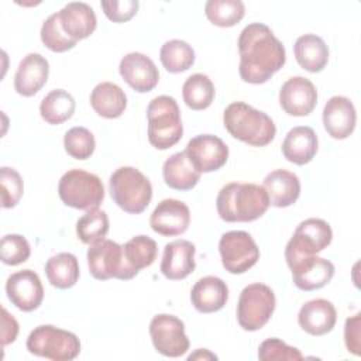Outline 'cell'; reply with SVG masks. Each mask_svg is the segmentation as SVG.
<instances>
[{
    "instance_id": "cell-42",
    "label": "cell",
    "mask_w": 361,
    "mask_h": 361,
    "mask_svg": "<svg viewBox=\"0 0 361 361\" xmlns=\"http://www.w3.org/2000/svg\"><path fill=\"white\" fill-rule=\"evenodd\" d=\"M100 6L110 21L126 23L135 16L140 3L137 0H121V1H102Z\"/></svg>"
},
{
    "instance_id": "cell-1",
    "label": "cell",
    "mask_w": 361,
    "mask_h": 361,
    "mask_svg": "<svg viewBox=\"0 0 361 361\" xmlns=\"http://www.w3.org/2000/svg\"><path fill=\"white\" fill-rule=\"evenodd\" d=\"M240 78L252 85L265 83L286 61L283 44L262 23H252L243 28L238 37Z\"/></svg>"
},
{
    "instance_id": "cell-3",
    "label": "cell",
    "mask_w": 361,
    "mask_h": 361,
    "mask_svg": "<svg viewBox=\"0 0 361 361\" xmlns=\"http://www.w3.org/2000/svg\"><path fill=\"white\" fill-rule=\"evenodd\" d=\"M223 124L230 135L252 147L268 145L276 134L272 118L244 102H234L226 107Z\"/></svg>"
},
{
    "instance_id": "cell-38",
    "label": "cell",
    "mask_w": 361,
    "mask_h": 361,
    "mask_svg": "<svg viewBox=\"0 0 361 361\" xmlns=\"http://www.w3.org/2000/svg\"><path fill=\"white\" fill-rule=\"evenodd\" d=\"M63 147L69 157L80 161L87 159L96 148L94 135L85 127H72L65 133Z\"/></svg>"
},
{
    "instance_id": "cell-2",
    "label": "cell",
    "mask_w": 361,
    "mask_h": 361,
    "mask_svg": "<svg viewBox=\"0 0 361 361\" xmlns=\"http://www.w3.org/2000/svg\"><path fill=\"white\" fill-rule=\"evenodd\" d=\"M269 207L264 186L231 182L224 185L216 199V209L227 223H248L259 219Z\"/></svg>"
},
{
    "instance_id": "cell-6",
    "label": "cell",
    "mask_w": 361,
    "mask_h": 361,
    "mask_svg": "<svg viewBox=\"0 0 361 361\" xmlns=\"http://www.w3.org/2000/svg\"><path fill=\"white\" fill-rule=\"evenodd\" d=\"M58 195L63 204L87 212L102 204L104 186L94 173L83 169H69L59 179Z\"/></svg>"
},
{
    "instance_id": "cell-35",
    "label": "cell",
    "mask_w": 361,
    "mask_h": 361,
    "mask_svg": "<svg viewBox=\"0 0 361 361\" xmlns=\"http://www.w3.org/2000/svg\"><path fill=\"white\" fill-rule=\"evenodd\" d=\"M204 14L217 27H233L243 20L245 6L241 0H209L204 4Z\"/></svg>"
},
{
    "instance_id": "cell-24",
    "label": "cell",
    "mask_w": 361,
    "mask_h": 361,
    "mask_svg": "<svg viewBox=\"0 0 361 361\" xmlns=\"http://www.w3.org/2000/svg\"><path fill=\"white\" fill-rule=\"evenodd\" d=\"M264 189L269 204L274 207H288L293 204L300 195V180L296 173L286 169H275L264 179Z\"/></svg>"
},
{
    "instance_id": "cell-17",
    "label": "cell",
    "mask_w": 361,
    "mask_h": 361,
    "mask_svg": "<svg viewBox=\"0 0 361 361\" xmlns=\"http://www.w3.org/2000/svg\"><path fill=\"white\" fill-rule=\"evenodd\" d=\"M124 82L138 93L151 92L159 80V72L154 61L141 52L124 55L118 65Z\"/></svg>"
},
{
    "instance_id": "cell-21",
    "label": "cell",
    "mask_w": 361,
    "mask_h": 361,
    "mask_svg": "<svg viewBox=\"0 0 361 361\" xmlns=\"http://www.w3.org/2000/svg\"><path fill=\"white\" fill-rule=\"evenodd\" d=\"M49 75L48 61L37 52L25 55L14 75V89L18 94L31 97L47 83Z\"/></svg>"
},
{
    "instance_id": "cell-19",
    "label": "cell",
    "mask_w": 361,
    "mask_h": 361,
    "mask_svg": "<svg viewBox=\"0 0 361 361\" xmlns=\"http://www.w3.org/2000/svg\"><path fill=\"white\" fill-rule=\"evenodd\" d=\"M357 111L345 96H333L323 109V126L327 134L336 140L350 137L355 128Z\"/></svg>"
},
{
    "instance_id": "cell-5",
    "label": "cell",
    "mask_w": 361,
    "mask_h": 361,
    "mask_svg": "<svg viewBox=\"0 0 361 361\" xmlns=\"http://www.w3.org/2000/svg\"><path fill=\"white\" fill-rule=\"evenodd\" d=\"M148 141L157 149L173 147L183 134L180 110L176 100L162 94L154 97L147 107Z\"/></svg>"
},
{
    "instance_id": "cell-22",
    "label": "cell",
    "mask_w": 361,
    "mask_h": 361,
    "mask_svg": "<svg viewBox=\"0 0 361 361\" xmlns=\"http://www.w3.org/2000/svg\"><path fill=\"white\" fill-rule=\"evenodd\" d=\"M337 322V310L327 299H312L302 305L298 323L310 336H323L333 330Z\"/></svg>"
},
{
    "instance_id": "cell-44",
    "label": "cell",
    "mask_w": 361,
    "mask_h": 361,
    "mask_svg": "<svg viewBox=\"0 0 361 361\" xmlns=\"http://www.w3.org/2000/svg\"><path fill=\"white\" fill-rule=\"evenodd\" d=\"M1 344L3 347L13 343L18 334V323L17 320L7 312V309H1Z\"/></svg>"
},
{
    "instance_id": "cell-25",
    "label": "cell",
    "mask_w": 361,
    "mask_h": 361,
    "mask_svg": "<svg viewBox=\"0 0 361 361\" xmlns=\"http://www.w3.org/2000/svg\"><path fill=\"white\" fill-rule=\"evenodd\" d=\"M58 14L63 31L75 41L87 38L96 30L97 18L94 10L86 3H68L58 11Z\"/></svg>"
},
{
    "instance_id": "cell-41",
    "label": "cell",
    "mask_w": 361,
    "mask_h": 361,
    "mask_svg": "<svg viewBox=\"0 0 361 361\" xmlns=\"http://www.w3.org/2000/svg\"><path fill=\"white\" fill-rule=\"evenodd\" d=\"M258 358L261 361H274V360H286L296 361L302 360V353L292 345H288L285 341L272 337L262 341L258 347Z\"/></svg>"
},
{
    "instance_id": "cell-34",
    "label": "cell",
    "mask_w": 361,
    "mask_h": 361,
    "mask_svg": "<svg viewBox=\"0 0 361 361\" xmlns=\"http://www.w3.org/2000/svg\"><path fill=\"white\" fill-rule=\"evenodd\" d=\"M159 59L169 73H180L193 65L195 51L186 41L171 39L161 47Z\"/></svg>"
},
{
    "instance_id": "cell-43",
    "label": "cell",
    "mask_w": 361,
    "mask_h": 361,
    "mask_svg": "<svg viewBox=\"0 0 361 361\" xmlns=\"http://www.w3.org/2000/svg\"><path fill=\"white\" fill-rule=\"evenodd\" d=\"M360 320H361V314L357 313L348 317L344 326L345 347L354 355H360Z\"/></svg>"
},
{
    "instance_id": "cell-29",
    "label": "cell",
    "mask_w": 361,
    "mask_h": 361,
    "mask_svg": "<svg viewBox=\"0 0 361 361\" xmlns=\"http://www.w3.org/2000/svg\"><path fill=\"white\" fill-rule=\"evenodd\" d=\"M90 106L104 118H117L127 107V96L118 85L102 82L90 93Z\"/></svg>"
},
{
    "instance_id": "cell-45",
    "label": "cell",
    "mask_w": 361,
    "mask_h": 361,
    "mask_svg": "<svg viewBox=\"0 0 361 361\" xmlns=\"http://www.w3.org/2000/svg\"><path fill=\"white\" fill-rule=\"evenodd\" d=\"M204 360V358H210V360H217V357L214 355V354H212V353H209L206 348H199L196 353H193V354H190L189 357H188V360L189 361H192V360Z\"/></svg>"
},
{
    "instance_id": "cell-20",
    "label": "cell",
    "mask_w": 361,
    "mask_h": 361,
    "mask_svg": "<svg viewBox=\"0 0 361 361\" xmlns=\"http://www.w3.org/2000/svg\"><path fill=\"white\" fill-rule=\"evenodd\" d=\"M196 247L189 240H173L164 247L161 272L169 281H180L195 271Z\"/></svg>"
},
{
    "instance_id": "cell-40",
    "label": "cell",
    "mask_w": 361,
    "mask_h": 361,
    "mask_svg": "<svg viewBox=\"0 0 361 361\" xmlns=\"http://www.w3.org/2000/svg\"><path fill=\"white\" fill-rule=\"evenodd\" d=\"M0 185H1V206L4 209L14 207L24 192V182L21 175L8 166L0 169Z\"/></svg>"
},
{
    "instance_id": "cell-28",
    "label": "cell",
    "mask_w": 361,
    "mask_h": 361,
    "mask_svg": "<svg viewBox=\"0 0 361 361\" xmlns=\"http://www.w3.org/2000/svg\"><path fill=\"white\" fill-rule=\"evenodd\" d=\"M293 54L298 63L312 73L323 71L329 62V48L323 38L316 34L300 35L295 41Z\"/></svg>"
},
{
    "instance_id": "cell-26",
    "label": "cell",
    "mask_w": 361,
    "mask_h": 361,
    "mask_svg": "<svg viewBox=\"0 0 361 361\" xmlns=\"http://www.w3.org/2000/svg\"><path fill=\"white\" fill-rule=\"evenodd\" d=\"M316 152L317 135L312 127L298 126L288 131L282 142V154L289 162L305 165L314 158Z\"/></svg>"
},
{
    "instance_id": "cell-30",
    "label": "cell",
    "mask_w": 361,
    "mask_h": 361,
    "mask_svg": "<svg viewBox=\"0 0 361 361\" xmlns=\"http://www.w3.org/2000/svg\"><path fill=\"white\" fill-rule=\"evenodd\" d=\"M126 268L133 279L141 269L149 267L157 259L158 245L148 235H135L123 245Z\"/></svg>"
},
{
    "instance_id": "cell-12",
    "label": "cell",
    "mask_w": 361,
    "mask_h": 361,
    "mask_svg": "<svg viewBox=\"0 0 361 361\" xmlns=\"http://www.w3.org/2000/svg\"><path fill=\"white\" fill-rule=\"evenodd\" d=\"M149 336L155 350L165 357L176 358L189 350L185 324L176 316L166 313L154 316L149 323Z\"/></svg>"
},
{
    "instance_id": "cell-33",
    "label": "cell",
    "mask_w": 361,
    "mask_h": 361,
    "mask_svg": "<svg viewBox=\"0 0 361 361\" xmlns=\"http://www.w3.org/2000/svg\"><path fill=\"white\" fill-rule=\"evenodd\" d=\"M182 96L189 109L204 110L214 99V85L207 75L193 73L185 80Z\"/></svg>"
},
{
    "instance_id": "cell-27",
    "label": "cell",
    "mask_w": 361,
    "mask_h": 361,
    "mask_svg": "<svg viewBox=\"0 0 361 361\" xmlns=\"http://www.w3.org/2000/svg\"><path fill=\"white\" fill-rule=\"evenodd\" d=\"M200 175L202 173L196 171L190 164L185 151L171 155L162 166V176L165 183L175 190L193 189L197 185Z\"/></svg>"
},
{
    "instance_id": "cell-23",
    "label": "cell",
    "mask_w": 361,
    "mask_h": 361,
    "mask_svg": "<svg viewBox=\"0 0 361 361\" xmlns=\"http://www.w3.org/2000/svg\"><path fill=\"white\" fill-rule=\"evenodd\" d=\"M228 299V288L219 276L200 278L190 290V302L200 313H214L224 307Z\"/></svg>"
},
{
    "instance_id": "cell-16",
    "label": "cell",
    "mask_w": 361,
    "mask_h": 361,
    "mask_svg": "<svg viewBox=\"0 0 361 361\" xmlns=\"http://www.w3.org/2000/svg\"><path fill=\"white\" fill-rule=\"evenodd\" d=\"M316 103L317 90L314 85L303 76L289 78L279 90V104L289 116H307L313 111Z\"/></svg>"
},
{
    "instance_id": "cell-7",
    "label": "cell",
    "mask_w": 361,
    "mask_h": 361,
    "mask_svg": "<svg viewBox=\"0 0 361 361\" xmlns=\"http://www.w3.org/2000/svg\"><path fill=\"white\" fill-rule=\"evenodd\" d=\"M27 350L52 361H71L80 353V341L72 331L52 324L37 326L27 338Z\"/></svg>"
},
{
    "instance_id": "cell-18",
    "label": "cell",
    "mask_w": 361,
    "mask_h": 361,
    "mask_svg": "<svg viewBox=\"0 0 361 361\" xmlns=\"http://www.w3.org/2000/svg\"><path fill=\"white\" fill-rule=\"evenodd\" d=\"M189 223L190 210L188 204L176 199L161 200L149 217L151 228L164 237L183 234L188 230Z\"/></svg>"
},
{
    "instance_id": "cell-9",
    "label": "cell",
    "mask_w": 361,
    "mask_h": 361,
    "mask_svg": "<svg viewBox=\"0 0 361 361\" xmlns=\"http://www.w3.org/2000/svg\"><path fill=\"white\" fill-rule=\"evenodd\" d=\"M331 238L333 231L327 221L316 217L300 221L285 247L286 264L305 255H316L331 243Z\"/></svg>"
},
{
    "instance_id": "cell-8",
    "label": "cell",
    "mask_w": 361,
    "mask_h": 361,
    "mask_svg": "<svg viewBox=\"0 0 361 361\" xmlns=\"http://www.w3.org/2000/svg\"><path fill=\"white\" fill-rule=\"evenodd\" d=\"M276 299L274 290L261 282L247 285L238 298L237 322L247 331L262 329L275 310Z\"/></svg>"
},
{
    "instance_id": "cell-39",
    "label": "cell",
    "mask_w": 361,
    "mask_h": 361,
    "mask_svg": "<svg viewBox=\"0 0 361 361\" xmlns=\"http://www.w3.org/2000/svg\"><path fill=\"white\" fill-rule=\"evenodd\" d=\"M31 255V247L20 234H6L0 241V258L6 265H20Z\"/></svg>"
},
{
    "instance_id": "cell-36",
    "label": "cell",
    "mask_w": 361,
    "mask_h": 361,
    "mask_svg": "<svg viewBox=\"0 0 361 361\" xmlns=\"http://www.w3.org/2000/svg\"><path fill=\"white\" fill-rule=\"evenodd\" d=\"M109 233V217L104 210H87L76 223V234L85 244H96Z\"/></svg>"
},
{
    "instance_id": "cell-15",
    "label": "cell",
    "mask_w": 361,
    "mask_h": 361,
    "mask_svg": "<svg viewBox=\"0 0 361 361\" xmlns=\"http://www.w3.org/2000/svg\"><path fill=\"white\" fill-rule=\"evenodd\" d=\"M292 279L300 290H316L326 286L334 276V265L317 255H305L288 264Z\"/></svg>"
},
{
    "instance_id": "cell-31",
    "label": "cell",
    "mask_w": 361,
    "mask_h": 361,
    "mask_svg": "<svg viewBox=\"0 0 361 361\" xmlns=\"http://www.w3.org/2000/svg\"><path fill=\"white\" fill-rule=\"evenodd\" d=\"M48 282L58 289H69L79 279V262L71 252H59L45 264Z\"/></svg>"
},
{
    "instance_id": "cell-10",
    "label": "cell",
    "mask_w": 361,
    "mask_h": 361,
    "mask_svg": "<svg viewBox=\"0 0 361 361\" xmlns=\"http://www.w3.org/2000/svg\"><path fill=\"white\" fill-rule=\"evenodd\" d=\"M221 264L230 274H244L259 259V248L254 238L243 230L224 233L219 241Z\"/></svg>"
},
{
    "instance_id": "cell-4",
    "label": "cell",
    "mask_w": 361,
    "mask_h": 361,
    "mask_svg": "<svg viewBox=\"0 0 361 361\" xmlns=\"http://www.w3.org/2000/svg\"><path fill=\"white\" fill-rule=\"evenodd\" d=\"M109 190L113 202L126 213H142L152 199L149 179L134 166L117 168L109 179Z\"/></svg>"
},
{
    "instance_id": "cell-11",
    "label": "cell",
    "mask_w": 361,
    "mask_h": 361,
    "mask_svg": "<svg viewBox=\"0 0 361 361\" xmlns=\"http://www.w3.org/2000/svg\"><path fill=\"white\" fill-rule=\"evenodd\" d=\"M87 265L92 276L97 281H107L116 278L120 281H128L130 275L126 268L123 245L113 240H102L92 244L86 254Z\"/></svg>"
},
{
    "instance_id": "cell-14",
    "label": "cell",
    "mask_w": 361,
    "mask_h": 361,
    "mask_svg": "<svg viewBox=\"0 0 361 361\" xmlns=\"http://www.w3.org/2000/svg\"><path fill=\"white\" fill-rule=\"evenodd\" d=\"M6 293L8 300L23 312L38 309L44 299L41 279L32 269L11 274L6 281Z\"/></svg>"
},
{
    "instance_id": "cell-32",
    "label": "cell",
    "mask_w": 361,
    "mask_h": 361,
    "mask_svg": "<svg viewBox=\"0 0 361 361\" xmlns=\"http://www.w3.org/2000/svg\"><path fill=\"white\" fill-rule=\"evenodd\" d=\"M75 106V99L69 92L54 89L41 100L39 114L48 124L58 126L73 116Z\"/></svg>"
},
{
    "instance_id": "cell-37",
    "label": "cell",
    "mask_w": 361,
    "mask_h": 361,
    "mask_svg": "<svg viewBox=\"0 0 361 361\" xmlns=\"http://www.w3.org/2000/svg\"><path fill=\"white\" fill-rule=\"evenodd\" d=\"M39 35L42 44L52 52H65L68 49H72L78 42L63 31L58 13L51 14L42 23Z\"/></svg>"
},
{
    "instance_id": "cell-13",
    "label": "cell",
    "mask_w": 361,
    "mask_h": 361,
    "mask_svg": "<svg viewBox=\"0 0 361 361\" xmlns=\"http://www.w3.org/2000/svg\"><path fill=\"white\" fill-rule=\"evenodd\" d=\"M185 152L200 173L220 169L228 158V147L221 138L212 134H200L189 140Z\"/></svg>"
}]
</instances>
